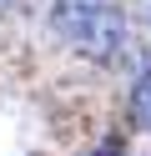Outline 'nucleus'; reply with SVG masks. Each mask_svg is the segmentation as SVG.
<instances>
[{"label":"nucleus","instance_id":"obj_3","mask_svg":"<svg viewBox=\"0 0 151 156\" xmlns=\"http://www.w3.org/2000/svg\"><path fill=\"white\" fill-rule=\"evenodd\" d=\"M131 121L151 126V66L136 76V86H131Z\"/></svg>","mask_w":151,"mask_h":156},{"label":"nucleus","instance_id":"obj_5","mask_svg":"<svg viewBox=\"0 0 151 156\" xmlns=\"http://www.w3.org/2000/svg\"><path fill=\"white\" fill-rule=\"evenodd\" d=\"M0 5H20V0H0Z\"/></svg>","mask_w":151,"mask_h":156},{"label":"nucleus","instance_id":"obj_1","mask_svg":"<svg viewBox=\"0 0 151 156\" xmlns=\"http://www.w3.org/2000/svg\"><path fill=\"white\" fill-rule=\"evenodd\" d=\"M70 45H76L86 61L96 66H111L121 51H126V15H121V5H101V10H91L86 20H81V30L70 35Z\"/></svg>","mask_w":151,"mask_h":156},{"label":"nucleus","instance_id":"obj_2","mask_svg":"<svg viewBox=\"0 0 151 156\" xmlns=\"http://www.w3.org/2000/svg\"><path fill=\"white\" fill-rule=\"evenodd\" d=\"M101 5H106V0H50V25L70 41V35L81 30V20H86L91 10H101Z\"/></svg>","mask_w":151,"mask_h":156},{"label":"nucleus","instance_id":"obj_4","mask_svg":"<svg viewBox=\"0 0 151 156\" xmlns=\"http://www.w3.org/2000/svg\"><path fill=\"white\" fill-rule=\"evenodd\" d=\"M91 156H121V146H116V141H106V146H96Z\"/></svg>","mask_w":151,"mask_h":156}]
</instances>
